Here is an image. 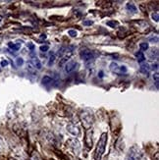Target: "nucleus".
Segmentation results:
<instances>
[{
	"label": "nucleus",
	"instance_id": "f257e3e1",
	"mask_svg": "<svg viewBox=\"0 0 159 160\" xmlns=\"http://www.w3.org/2000/svg\"><path fill=\"white\" fill-rule=\"evenodd\" d=\"M108 140V134L107 133H102L99 138L98 142H97L95 151H94V160H101L102 156L105 152L106 144H107Z\"/></svg>",
	"mask_w": 159,
	"mask_h": 160
},
{
	"label": "nucleus",
	"instance_id": "f03ea898",
	"mask_svg": "<svg viewBox=\"0 0 159 160\" xmlns=\"http://www.w3.org/2000/svg\"><path fill=\"white\" fill-rule=\"evenodd\" d=\"M80 119H81V122H82L83 126H84V128L87 129V130L91 128L92 124H93V122H94L93 115L89 111H83L80 115Z\"/></svg>",
	"mask_w": 159,
	"mask_h": 160
},
{
	"label": "nucleus",
	"instance_id": "7ed1b4c3",
	"mask_svg": "<svg viewBox=\"0 0 159 160\" xmlns=\"http://www.w3.org/2000/svg\"><path fill=\"white\" fill-rule=\"evenodd\" d=\"M66 146L67 148H69L71 151L73 152L74 154H79L80 150H81V144L77 138H69V140L66 142Z\"/></svg>",
	"mask_w": 159,
	"mask_h": 160
},
{
	"label": "nucleus",
	"instance_id": "20e7f679",
	"mask_svg": "<svg viewBox=\"0 0 159 160\" xmlns=\"http://www.w3.org/2000/svg\"><path fill=\"white\" fill-rule=\"evenodd\" d=\"M142 157H143V154L137 145H134L130 148L129 153H128V160H142Z\"/></svg>",
	"mask_w": 159,
	"mask_h": 160
},
{
	"label": "nucleus",
	"instance_id": "39448f33",
	"mask_svg": "<svg viewBox=\"0 0 159 160\" xmlns=\"http://www.w3.org/2000/svg\"><path fill=\"white\" fill-rule=\"evenodd\" d=\"M80 55H81V58L85 61V63L87 64V65L91 63V62H93L94 60L93 53H92L91 50H89V48H83L80 52Z\"/></svg>",
	"mask_w": 159,
	"mask_h": 160
},
{
	"label": "nucleus",
	"instance_id": "423d86ee",
	"mask_svg": "<svg viewBox=\"0 0 159 160\" xmlns=\"http://www.w3.org/2000/svg\"><path fill=\"white\" fill-rule=\"evenodd\" d=\"M92 136H93V131L92 129H87L85 135V144L87 145V148H91L92 144H93V140H92Z\"/></svg>",
	"mask_w": 159,
	"mask_h": 160
},
{
	"label": "nucleus",
	"instance_id": "0eeeda50",
	"mask_svg": "<svg viewBox=\"0 0 159 160\" xmlns=\"http://www.w3.org/2000/svg\"><path fill=\"white\" fill-rule=\"evenodd\" d=\"M67 131L71 135H73L76 138H79L81 135H82V132H81V129L78 127L77 125H74V124H69L67 126Z\"/></svg>",
	"mask_w": 159,
	"mask_h": 160
},
{
	"label": "nucleus",
	"instance_id": "6e6552de",
	"mask_svg": "<svg viewBox=\"0 0 159 160\" xmlns=\"http://www.w3.org/2000/svg\"><path fill=\"white\" fill-rule=\"evenodd\" d=\"M77 67H78V63L76 61L74 60L68 61L67 63L65 64V72L67 74L73 73L76 69H77Z\"/></svg>",
	"mask_w": 159,
	"mask_h": 160
},
{
	"label": "nucleus",
	"instance_id": "1a4fd4ad",
	"mask_svg": "<svg viewBox=\"0 0 159 160\" xmlns=\"http://www.w3.org/2000/svg\"><path fill=\"white\" fill-rule=\"evenodd\" d=\"M28 64L32 67H34L35 69H37V70H40V69L42 68L41 62H40V60L37 57H32V58H30V60L28 61Z\"/></svg>",
	"mask_w": 159,
	"mask_h": 160
},
{
	"label": "nucleus",
	"instance_id": "9d476101",
	"mask_svg": "<svg viewBox=\"0 0 159 160\" xmlns=\"http://www.w3.org/2000/svg\"><path fill=\"white\" fill-rule=\"evenodd\" d=\"M147 57L150 60H157L158 59V49L157 48H148L147 49Z\"/></svg>",
	"mask_w": 159,
	"mask_h": 160
},
{
	"label": "nucleus",
	"instance_id": "9b49d317",
	"mask_svg": "<svg viewBox=\"0 0 159 160\" xmlns=\"http://www.w3.org/2000/svg\"><path fill=\"white\" fill-rule=\"evenodd\" d=\"M109 69H110L111 72L115 73V74H122L121 72V66L119 65L118 63H116V62H112V63H110V65H109Z\"/></svg>",
	"mask_w": 159,
	"mask_h": 160
},
{
	"label": "nucleus",
	"instance_id": "f8f14e48",
	"mask_svg": "<svg viewBox=\"0 0 159 160\" xmlns=\"http://www.w3.org/2000/svg\"><path fill=\"white\" fill-rule=\"evenodd\" d=\"M139 71L145 76H148L149 72H150V67H149L147 63H141V67H139Z\"/></svg>",
	"mask_w": 159,
	"mask_h": 160
},
{
	"label": "nucleus",
	"instance_id": "ddd939ff",
	"mask_svg": "<svg viewBox=\"0 0 159 160\" xmlns=\"http://www.w3.org/2000/svg\"><path fill=\"white\" fill-rule=\"evenodd\" d=\"M126 9H127V11H129L130 13H133V14L137 13V6L135 5L133 2H128V3L126 4Z\"/></svg>",
	"mask_w": 159,
	"mask_h": 160
},
{
	"label": "nucleus",
	"instance_id": "4468645a",
	"mask_svg": "<svg viewBox=\"0 0 159 160\" xmlns=\"http://www.w3.org/2000/svg\"><path fill=\"white\" fill-rule=\"evenodd\" d=\"M136 57H137V60L139 63H143L144 61H145V56H144L143 52L142 51H139L136 53Z\"/></svg>",
	"mask_w": 159,
	"mask_h": 160
},
{
	"label": "nucleus",
	"instance_id": "2eb2a0df",
	"mask_svg": "<svg viewBox=\"0 0 159 160\" xmlns=\"http://www.w3.org/2000/svg\"><path fill=\"white\" fill-rule=\"evenodd\" d=\"M8 46H9V48L13 49L14 51H17V50L20 49L21 43H13V42H9V43H8Z\"/></svg>",
	"mask_w": 159,
	"mask_h": 160
},
{
	"label": "nucleus",
	"instance_id": "dca6fc26",
	"mask_svg": "<svg viewBox=\"0 0 159 160\" xmlns=\"http://www.w3.org/2000/svg\"><path fill=\"white\" fill-rule=\"evenodd\" d=\"M107 26L108 27H110V28H117L118 26H119V22L118 21H115V20H111V21H108L107 23Z\"/></svg>",
	"mask_w": 159,
	"mask_h": 160
},
{
	"label": "nucleus",
	"instance_id": "f3484780",
	"mask_svg": "<svg viewBox=\"0 0 159 160\" xmlns=\"http://www.w3.org/2000/svg\"><path fill=\"white\" fill-rule=\"evenodd\" d=\"M41 82L43 85H48V83H51L52 82H53V80H52V78L49 77V76H44V77L42 78Z\"/></svg>",
	"mask_w": 159,
	"mask_h": 160
},
{
	"label": "nucleus",
	"instance_id": "a211bd4d",
	"mask_svg": "<svg viewBox=\"0 0 159 160\" xmlns=\"http://www.w3.org/2000/svg\"><path fill=\"white\" fill-rule=\"evenodd\" d=\"M139 48H141V50L146 51V50L149 48V45H148L147 42H141V43L139 44Z\"/></svg>",
	"mask_w": 159,
	"mask_h": 160
},
{
	"label": "nucleus",
	"instance_id": "6ab92c4d",
	"mask_svg": "<svg viewBox=\"0 0 159 160\" xmlns=\"http://www.w3.org/2000/svg\"><path fill=\"white\" fill-rule=\"evenodd\" d=\"M28 160H41V158H40V156L37 154V152H34V153L30 155Z\"/></svg>",
	"mask_w": 159,
	"mask_h": 160
},
{
	"label": "nucleus",
	"instance_id": "aec40b11",
	"mask_svg": "<svg viewBox=\"0 0 159 160\" xmlns=\"http://www.w3.org/2000/svg\"><path fill=\"white\" fill-rule=\"evenodd\" d=\"M151 18H152L153 21H155L156 23H158V21H159V14H158V12H153V13L151 14Z\"/></svg>",
	"mask_w": 159,
	"mask_h": 160
},
{
	"label": "nucleus",
	"instance_id": "412c9836",
	"mask_svg": "<svg viewBox=\"0 0 159 160\" xmlns=\"http://www.w3.org/2000/svg\"><path fill=\"white\" fill-rule=\"evenodd\" d=\"M68 35H70L71 37H76L78 35V33L76 32L75 30H70V31H68Z\"/></svg>",
	"mask_w": 159,
	"mask_h": 160
},
{
	"label": "nucleus",
	"instance_id": "4be33fe9",
	"mask_svg": "<svg viewBox=\"0 0 159 160\" xmlns=\"http://www.w3.org/2000/svg\"><path fill=\"white\" fill-rule=\"evenodd\" d=\"M54 61H55V54H51V55L49 56V62H48V66H51L52 64L54 63Z\"/></svg>",
	"mask_w": 159,
	"mask_h": 160
},
{
	"label": "nucleus",
	"instance_id": "5701e85b",
	"mask_svg": "<svg viewBox=\"0 0 159 160\" xmlns=\"http://www.w3.org/2000/svg\"><path fill=\"white\" fill-rule=\"evenodd\" d=\"M39 49H40V51H42V52H47L49 49V46L48 45H41V46L39 47Z\"/></svg>",
	"mask_w": 159,
	"mask_h": 160
},
{
	"label": "nucleus",
	"instance_id": "b1692460",
	"mask_svg": "<svg viewBox=\"0 0 159 160\" xmlns=\"http://www.w3.org/2000/svg\"><path fill=\"white\" fill-rule=\"evenodd\" d=\"M158 78H159V75L157 72L154 73L153 75V80H155V83H156V87H158Z\"/></svg>",
	"mask_w": 159,
	"mask_h": 160
},
{
	"label": "nucleus",
	"instance_id": "393cba45",
	"mask_svg": "<svg viewBox=\"0 0 159 160\" xmlns=\"http://www.w3.org/2000/svg\"><path fill=\"white\" fill-rule=\"evenodd\" d=\"M16 63H17L18 66H22L24 64V60L23 58H21V57H18L17 59H16Z\"/></svg>",
	"mask_w": 159,
	"mask_h": 160
},
{
	"label": "nucleus",
	"instance_id": "a878e982",
	"mask_svg": "<svg viewBox=\"0 0 159 160\" xmlns=\"http://www.w3.org/2000/svg\"><path fill=\"white\" fill-rule=\"evenodd\" d=\"M150 70H155V71H157L158 70V63L157 62H156L155 64H152V65H151V67H150Z\"/></svg>",
	"mask_w": 159,
	"mask_h": 160
},
{
	"label": "nucleus",
	"instance_id": "bb28decb",
	"mask_svg": "<svg viewBox=\"0 0 159 160\" xmlns=\"http://www.w3.org/2000/svg\"><path fill=\"white\" fill-rule=\"evenodd\" d=\"M92 21H91V20H85V21H84V22H83V24H84V26H91V25H92Z\"/></svg>",
	"mask_w": 159,
	"mask_h": 160
},
{
	"label": "nucleus",
	"instance_id": "cd10ccee",
	"mask_svg": "<svg viewBox=\"0 0 159 160\" xmlns=\"http://www.w3.org/2000/svg\"><path fill=\"white\" fill-rule=\"evenodd\" d=\"M0 65H1V67H6L7 65H8V61L5 60V59H3V60L1 61V63H0Z\"/></svg>",
	"mask_w": 159,
	"mask_h": 160
},
{
	"label": "nucleus",
	"instance_id": "c85d7f7f",
	"mask_svg": "<svg viewBox=\"0 0 159 160\" xmlns=\"http://www.w3.org/2000/svg\"><path fill=\"white\" fill-rule=\"evenodd\" d=\"M4 148V144H3V140L0 138V153H1V151L3 150Z\"/></svg>",
	"mask_w": 159,
	"mask_h": 160
},
{
	"label": "nucleus",
	"instance_id": "c756f323",
	"mask_svg": "<svg viewBox=\"0 0 159 160\" xmlns=\"http://www.w3.org/2000/svg\"><path fill=\"white\" fill-rule=\"evenodd\" d=\"M28 48H30V50H32V49L35 48V45L32 44V42H30V43H28Z\"/></svg>",
	"mask_w": 159,
	"mask_h": 160
},
{
	"label": "nucleus",
	"instance_id": "7c9ffc66",
	"mask_svg": "<svg viewBox=\"0 0 159 160\" xmlns=\"http://www.w3.org/2000/svg\"><path fill=\"white\" fill-rule=\"evenodd\" d=\"M9 160H21L20 158H18V157H10Z\"/></svg>",
	"mask_w": 159,
	"mask_h": 160
},
{
	"label": "nucleus",
	"instance_id": "2f4dec72",
	"mask_svg": "<svg viewBox=\"0 0 159 160\" xmlns=\"http://www.w3.org/2000/svg\"><path fill=\"white\" fill-rule=\"evenodd\" d=\"M98 76H99V77H100V78H102V77H103V72H100V73H99V74H98Z\"/></svg>",
	"mask_w": 159,
	"mask_h": 160
}]
</instances>
